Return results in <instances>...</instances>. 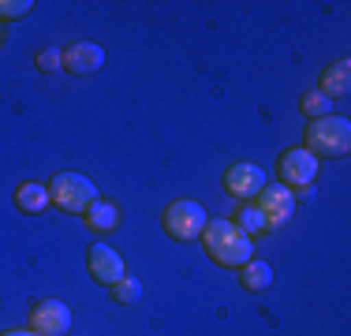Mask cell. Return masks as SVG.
<instances>
[{
  "mask_svg": "<svg viewBox=\"0 0 351 336\" xmlns=\"http://www.w3.org/2000/svg\"><path fill=\"white\" fill-rule=\"evenodd\" d=\"M198 239H202L206 254L224 269H239L254 258V239H250L243 228H236L232 221H210Z\"/></svg>",
  "mask_w": 351,
  "mask_h": 336,
  "instance_id": "obj_1",
  "label": "cell"
},
{
  "mask_svg": "<svg viewBox=\"0 0 351 336\" xmlns=\"http://www.w3.org/2000/svg\"><path fill=\"white\" fill-rule=\"evenodd\" d=\"M306 154H314L317 161L322 157H348L351 149V120L348 116H322V120H311L306 128Z\"/></svg>",
  "mask_w": 351,
  "mask_h": 336,
  "instance_id": "obj_2",
  "label": "cell"
},
{
  "mask_svg": "<svg viewBox=\"0 0 351 336\" xmlns=\"http://www.w3.org/2000/svg\"><path fill=\"white\" fill-rule=\"evenodd\" d=\"M45 187H49V198H53L64 213H86V209L101 198L94 187V180H90V176H79V172H56Z\"/></svg>",
  "mask_w": 351,
  "mask_h": 336,
  "instance_id": "obj_3",
  "label": "cell"
},
{
  "mask_svg": "<svg viewBox=\"0 0 351 336\" xmlns=\"http://www.w3.org/2000/svg\"><path fill=\"white\" fill-rule=\"evenodd\" d=\"M161 224H165V232H169L172 239L191 243V239H198V235L206 232L210 213H206V209L198 206L195 198H176V202H169V206H165Z\"/></svg>",
  "mask_w": 351,
  "mask_h": 336,
  "instance_id": "obj_4",
  "label": "cell"
},
{
  "mask_svg": "<svg viewBox=\"0 0 351 336\" xmlns=\"http://www.w3.org/2000/svg\"><path fill=\"white\" fill-rule=\"evenodd\" d=\"M30 329L38 336H64L71 329V307L60 299H41L30 307Z\"/></svg>",
  "mask_w": 351,
  "mask_h": 336,
  "instance_id": "obj_5",
  "label": "cell"
},
{
  "mask_svg": "<svg viewBox=\"0 0 351 336\" xmlns=\"http://www.w3.org/2000/svg\"><path fill=\"white\" fill-rule=\"evenodd\" d=\"M265 183H269L265 180V168L247 165V161L232 165L228 172H224V191H228L232 198H239V202H254L265 191Z\"/></svg>",
  "mask_w": 351,
  "mask_h": 336,
  "instance_id": "obj_6",
  "label": "cell"
},
{
  "mask_svg": "<svg viewBox=\"0 0 351 336\" xmlns=\"http://www.w3.org/2000/svg\"><path fill=\"white\" fill-rule=\"evenodd\" d=\"M317 157L314 154H306L303 146H295V149H288V154H280V165H277V172H280V183L284 187H311L314 183V176H317Z\"/></svg>",
  "mask_w": 351,
  "mask_h": 336,
  "instance_id": "obj_7",
  "label": "cell"
},
{
  "mask_svg": "<svg viewBox=\"0 0 351 336\" xmlns=\"http://www.w3.org/2000/svg\"><path fill=\"white\" fill-rule=\"evenodd\" d=\"M86 269H90V276H94L97 284H105V288H112L116 280H123V276H128L123 258L116 254L112 247H105V243H90V250H86Z\"/></svg>",
  "mask_w": 351,
  "mask_h": 336,
  "instance_id": "obj_8",
  "label": "cell"
},
{
  "mask_svg": "<svg viewBox=\"0 0 351 336\" xmlns=\"http://www.w3.org/2000/svg\"><path fill=\"white\" fill-rule=\"evenodd\" d=\"M60 56H64V71L68 75H94L105 67V49L97 41H71Z\"/></svg>",
  "mask_w": 351,
  "mask_h": 336,
  "instance_id": "obj_9",
  "label": "cell"
},
{
  "mask_svg": "<svg viewBox=\"0 0 351 336\" xmlns=\"http://www.w3.org/2000/svg\"><path fill=\"white\" fill-rule=\"evenodd\" d=\"M254 206L265 213L269 228H280V224L288 221L291 213H295V195H291L288 187H277V183H265V191L254 198Z\"/></svg>",
  "mask_w": 351,
  "mask_h": 336,
  "instance_id": "obj_10",
  "label": "cell"
},
{
  "mask_svg": "<svg viewBox=\"0 0 351 336\" xmlns=\"http://www.w3.org/2000/svg\"><path fill=\"white\" fill-rule=\"evenodd\" d=\"M351 90V60H337L332 67L322 71V82H317V94H325L329 101H340L348 97Z\"/></svg>",
  "mask_w": 351,
  "mask_h": 336,
  "instance_id": "obj_11",
  "label": "cell"
},
{
  "mask_svg": "<svg viewBox=\"0 0 351 336\" xmlns=\"http://www.w3.org/2000/svg\"><path fill=\"white\" fill-rule=\"evenodd\" d=\"M15 206H19L23 213H45V209L53 206V198H49L45 183L27 180V183H19V187H15Z\"/></svg>",
  "mask_w": 351,
  "mask_h": 336,
  "instance_id": "obj_12",
  "label": "cell"
},
{
  "mask_svg": "<svg viewBox=\"0 0 351 336\" xmlns=\"http://www.w3.org/2000/svg\"><path fill=\"white\" fill-rule=\"evenodd\" d=\"M82 221H86V228L90 232H112V228H120V209L112 206V202H105V198H97L94 206L82 213Z\"/></svg>",
  "mask_w": 351,
  "mask_h": 336,
  "instance_id": "obj_13",
  "label": "cell"
},
{
  "mask_svg": "<svg viewBox=\"0 0 351 336\" xmlns=\"http://www.w3.org/2000/svg\"><path fill=\"white\" fill-rule=\"evenodd\" d=\"M239 284H243L247 291H265V288L273 284V265L250 258L247 265H239Z\"/></svg>",
  "mask_w": 351,
  "mask_h": 336,
  "instance_id": "obj_14",
  "label": "cell"
},
{
  "mask_svg": "<svg viewBox=\"0 0 351 336\" xmlns=\"http://www.w3.org/2000/svg\"><path fill=\"white\" fill-rule=\"evenodd\" d=\"M232 224H236V228H243L250 239H254L258 232H269V221H265V213L254 206V202H243V206L236 209V221H232Z\"/></svg>",
  "mask_w": 351,
  "mask_h": 336,
  "instance_id": "obj_15",
  "label": "cell"
},
{
  "mask_svg": "<svg viewBox=\"0 0 351 336\" xmlns=\"http://www.w3.org/2000/svg\"><path fill=\"white\" fill-rule=\"evenodd\" d=\"M108 291H112V299L120 302V307H135V302L142 299V284H138V276H123V280H116Z\"/></svg>",
  "mask_w": 351,
  "mask_h": 336,
  "instance_id": "obj_16",
  "label": "cell"
},
{
  "mask_svg": "<svg viewBox=\"0 0 351 336\" xmlns=\"http://www.w3.org/2000/svg\"><path fill=\"white\" fill-rule=\"evenodd\" d=\"M299 108H303V116H311V120H322V116H329L332 101L325 97V94H317V90H311V94L299 101Z\"/></svg>",
  "mask_w": 351,
  "mask_h": 336,
  "instance_id": "obj_17",
  "label": "cell"
},
{
  "mask_svg": "<svg viewBox=\"0 0 351 336\" xmlns=\"http://www.w3.org/2000/svg\"><path fill=\"white\" fill-rule=\"evenodd\" d=\"M30 12H34V0H0V23L27 19Z\"/></svg>",
  "mask_w": 351,
  "mask_h": 336,
  "instance_id": "obj_18",
  "label": "cell"
},
{
  "mask_svg": "<svg viewBox=\"0 0 351 336\" xmlns=\"http://www.w3.org/2000/svg\"><path fill=\"white\" fill-rule=\"evenodd\" d=\"M34 64H38V71H45V75L64 71V56H60V49H41Z\"/></svg>",
  "mask_w": 351,
  "mask_h": 336,
  "instance_id": "obj_19",
  "label": "cell"
},
{
  "mask_svg": "<svg viewBox=\"0 0 351 336\" xmlns=\"http://www.w3.org/2000/svg\"><path fill=\"white\" fill-rule=\"evenodd\" d=\"M0 336H38L34 329H12V333H0Z\"/></svg>",
  "mask_w": 351,
  "mask_h": 336,
  "instance_id": "obj_20",
  "label": "cell"
},
{
  "mask_svg": "<svg viewBox=\"0 0 351 336\" xmlns=\"http://www.w3.org/2000/svg\"><path fill=\"white\" fill-rule=\"evenodd\" d=\"M0 41H4V30H0Z\"/></svg>",
  "mask_w": 351,
  "mask_h": 336,
  "instance_id": "obj_21",
  "label": "cell"
}]
</instances>
